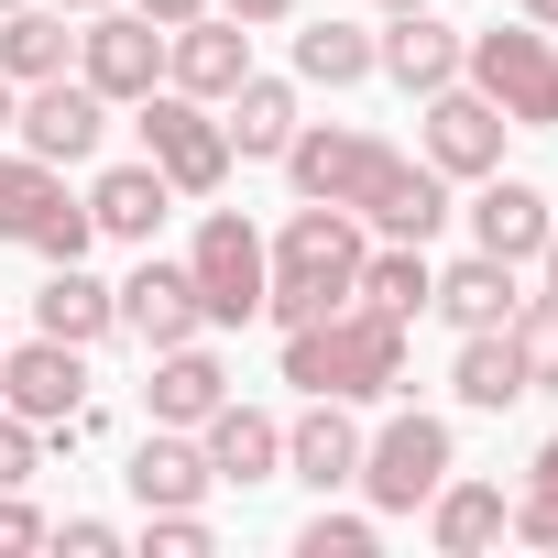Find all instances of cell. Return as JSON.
Listing matches in <instances>:
<instances>
[{
	"label": "cell",
	"instance_id": "7",
	"mask_svg": "<svg viewBox=\"0 0 558 558\" xmlns=\"http://www.w3.org/2000/svg\"><path fill=\"white\" fill-rule=\"evenodd\" d=\"M186 274H197V307H208V329H241V318H263V230H252L241 208H208V219H197V241H186Z\"/></svg>",
	"mask_w": 558,
	"mask_h": 558
},
{
	"label": "cell",
	"instance_id": "39",
	"mask_svg": "<svg viewBox=\"0 0 558 558\" xmlns=\"http://www.w3.org/2000/svg\"><path fill=\"white\" fill-rule=\"evenodd\" d=\"M208 12H230V23H286L296 0H208Z\"/></svg>",
	"mask_w": 558,
	"mask_h": 558
},
{
	"label": "cell",
	"instance_id": "17",
	"mask_svg": "<svg viewBox=\"0 0 558 558\" xmlns=\"http://www.w3.org/2000/svg\"><path fill=\"white\" fill-rule=\"evenodd\" d=\"M132 504L143 514H165V504H208L219 493V471H208V449H197V427H143V449H132Z\"/></svg>",
	"mask_w": 558,
	"mask_h": 558
},
{
	"label": "cell",
	"instance_id": "45",
	"mask_svg": "<svg viewBox=\"0 0 558 558\" xmlns=\"http://www.w3.org/2000/svg\"><path fill=\"white\" fill-rule=\"evenodd\" d=\"M56 12H110V0H56Z\"/></svg>",
	"mask_w": 558,
	"mask_h": 558
},
{
	"label": "cell",
	"instance_id": "32",
	"mask_svg": "<svg viewBox=\"0 0 558 558\" xmlns=\"http://www.w3.org/2000/svg\"><path fill=\"white\" fill-rule=\"evenodd\" d=\"M504 340H514V362H525V395H547V384H558V296H525V307L504 318Z\"/></svg>",
	"mask_w": 558,
	"mask_h": 558
},
{
	"label": "cell",
	"instance_id": "9",
	"mask_svg": "<svg viewBox=\"0 0 558 558\" xmlns=\"http://www.w3.org/2000/svg\"><path fill=\"white\" fill-rule=\"evenodd\" d=\"M77 77H88L110 110H132L143 88H165V23H143L132 0L88 12V34H77Z\"/></svg>",
	"mask_w": 558,
	"mask_h": 558
},
{
	"label": "cell",
	"instance_id": "12",
	"mask_svg": "<svg viewBox=\"0 0 558 558\" xmlns=\"http://www.w3.org/2000/svg\"><path fill=\"white\" fill-rule=\"evenodd\" d=\"M12 132H23V154H45V165H88L99 132H110V99H99L88 77H34V99L12 110Z\"/></svg>",
	"mask_w": 558,
	"mask_h": 558
},
{
	"label": "cell",
	"instance_id": "11",
	"mask_svg": "<svg viewBox=\"0 0 558 558\" xmlns=\"http://www.w3.org/2000/svg\"><path fill=\"white\" fill-rule=\"evenodd\" d=\"M252 77V23H230V12H186V23H165V88H186V99H230Z\"/></svg>",
	"mask_w": 558,
	"mask_h": 558
},
{
	"label": "cell",
	"instance_id": "21",
	"mask_svg": "<svg viewBox=\"0 0 558 558\" xmlns=\"http://www.w3.org/2000/svg\"><path fill=\"white\" fill-rule=\"evenodd\" d=\"M373 66H384L405 99H427V88L460 77V34H449L438 12H395V34H373Z\"/></svg>",
	"mask_w": 558,
	"mask_h": 558
},
{
	"label": "cell",
	"instance_id": "38",
	"mask_svg": "<svg viewBox=\"0 0 558 558\" xmlns=\"http://www.w3.org/2000/svg\"><path fill=\"white\" fill-rule=\"evenodd\" d=\"M45 536H56V525H45L23 493H0V547H45Z\"/></svg>",
	"mask_w": 558,
	"mask_h": 558
},
{
	"label": "cell",
	"instance_id": "14",
	"mask_svg": "<svg viewBox=\"0 0 558 558\" xmlns=\"http://www.w3.org/2000/svg\"><path fill=\"white\" fill-rule=\"evenodd\" d=\"M471 186H482V197L460 208V219H471V252H493V263H536V241L558 230V219H547V197H536L525 175H504V165H493V175H471Z\"/></svg>",
	"mask_w": 558,
	"mask_h": 558
},
{
	"label": "cell",
	"instance_id": "30",
	"mask_svg": "<svg viewBox=\"0 0 558 558\" xmlns=\"http://www.w3.org/2000/svg\"><path fill=\"white\" fill-rule=\"evenodd\" d=\"M56 197H66V165H45V154H12V143H0V241H23Z\"/></svg>",
	"mask_w": 558,
	"mask_h": 558
},
{
	"label": "cell",
	"instance_id": "3",
	"mask_svg": "<svg viewBox=\"0 0 558 558\" xmlns=\"http://www.w3.org/2000/svg\"><path fill=\"white\" fill-rule=\"evenodd\" d=\"M460 77H471L514 132H558V45H547L536 23H493V34H471V45H460Z\"/></svg>",
	"mask_w": 558,
	"mask_h": 558
},
{
	"label": "cell",
	"instance_id": "8",
	"mask_svg": "<svg viewBox=\"0 0 558 558\" xmlns=\"http://www.w3.org/2000/svg\"><path fill=\"white\" fill-rule=\"evenodd\" d=\"M0 405H12V416H34L45 438H77V416H88V351L34 329L23 351H0Z\"/></svg>",
	"mask_w": 558,
	"mask_h": 558
},
{
	"label": "cell",
	"instance_id": "22",
	"mask_svg": "<svg viewBox=\"0 0 558 558\" xmlns=\"http://www.w3.org/2000/svg\"><path fill=\"white\" fill-rule=\"evenodd\" d=\"M219 132H230L241 165H286V143H296V88H286V77H241L230 110H219Z\"/></svg>",
	"mask_w": 558,
	"mask_h": 558
},
{
	"label": "cell",
	"instance_id": "36",
	"mask_svg": "<svg viewBox=\"0 0 558 558\" xmlns=\"http://www.w3.org/2000/svg\"><path fill=\"white\" fill-rule=\"evenodd\" d=\"M45 471V427L34 416H12V405H0V493H23Z\"/></svg>",
	"mask_w": 558,
	"mask_h": 558
},
{
	"label": "cell",
	"instance_id": "6",
	"mask_svg": "<svg viewBox=\"0 0 558 558\" xmlns=\"http://www.w3.org/2000/svg\"><path fill=\"white\" fill-rule=\"evenodd\" d=\"M395 165H405V154H395L384 132H351V121H296V143H286L296 197H329V208H351V219H362V197H373Z\"/></svg>",
	"mask_w": 558,
	"mask_h": 558
},
{
	"label": "cell",
	"instance_id": "46",
	"mask_svg": "<svg viewBox=\"0 0 558 558\" xmlns=\"http://www.w3.org/2000/svg\"><path fill=\"white\" fill-rule=\"evenodd\" d=\"M0 12H12V0H0Z\"/></svg>",
	"mask_w": 558,
	"mask_h": 558
},
{
	"label": "cell",
	"instance_id": "2",
	"mask_svg": "<svg viewBox=\"0 0 558 558\" xmlns=\"http://www.w3.org/2000/svg\"><path fill=\"white\" fill-rule=\"evenodd\" d=\"M286 384H296V395H340V405L395 395V384H405V318L373 307V296H351V307L286 329Z\"/></svg>",
	"mask_w": 558,
	"mask_h": 558
},
{
	"label": "cell",
	"instance_id": "4",
	"mask_svg": "<svg viewBox=\"0 0 558 558\" xmlns=\"http://www.w3.org/2000/svg\"><path fill=\"white\" fill-rule=\"evenodd\" d=\"M132 121H143V165H154L175 197H219V186H230V132H219L208 99H186V88H143Z\"/></svg>",
	"mask_w": 558,
	"mask_h": 558
},
{
	"label": "cell",
	"instance_id": "20",
	"mask_svg": "<svg viewBox=\"0 0 558 558\" xmlns=\"http://www.w3.org/2000/svg\"><path fill=\"white\" fill-rule=\"evenodd\" d=\"M34 329H45V340H77V351H99V340L121 329V296L99 286L88 263H56L45 286H34Z\"/></svg>",
	"mask_w": 558,
	"mask_h": 558
},
{
	"label": "cell",
	"instance_id": "35",
	"mask_svg": "<svg viewBox=\"0 0 558 558\" xmlns=\"http://www.w3.org/2000/svg\"><path fill=\"white\" fill-rule=\"evenodd\" d=\"M219 536H208V514L197 504H165V514H143V558H208Z\"/></svg>",
	"mask_w": 558,
	"mask_h": 558
},
{
	"label": "cell",
	"instance_id": "28",
	"mask_svg": "<svg viewBox=\"0 0 558 558\" xmlns=\"http://www.w3.org/2000/svg\"><path fill=\"white\" fill-rule=\"evenodd\" d=\"M427 286H438V263H427V241H384V252H362V286H351V296H373V307L416 318V307H427Z\"/></svg>",
	"mask_w": 558,
	"mask_h": 558
},
{
	"label": "cell",
	"instance_id": "31",
	"mask_svg": "<svg viewBox=\"0 0 558 558\" xmlns=\"http://www.w3.org/2000/svg\"><path fill=\"white\" fill-rule=\"evenodd\" d=\"M504 536H525V547H558V438L525 460V482H514V504H504Z\"/></svg>",
	"mask_w": 558,
	"mask_h": 558
},
{
	"label": "cell",
	"instance_id": "43",
	"mask_svg": "<svg viewBox=\"0 0 558 558\" xmlns=\"http://www.w3.org/2000/svg\"><path fill=\"white\" fill-rule=\"evenodd\" d=\"M12 110H23V99H12V77H0V143H12Z\"/></svg>",
	"mask_w": 558,
	"mask_h": 558
},
{
	"label": "cell",
	"instance_id": "27",
	"mask_svg": "<svg viewBox=\"0 0 558 558\" xmlns=\"http://www.w3.org/2000/svg\"><path fill=\"white\" fill-rule=\"evenodd\" d=\"M66 56H77L66 12H34V0H12V23H0V77L34 88V77H66Z\"/></svg>",
	"mask_w": 558,
	"mask_h": 558
},
{
	"label": "cell",
	"instance_id": "29",
	"mask_svg": "<svg viewBox=\"0 0 558 558\" xmlns=\"http://www.w3.org/2000/svg\"><path fill=\"white\" fill-rule=\"evenodd\" d=\"M296 77L307 88H362L373 77V34L362 23H307L296 34Z\"/></svg>",
	"mask_w": 558,
	"mask_h": 558
},
{
	"label": "cell",
	"instance_id": "47",
	"mask_svg": "<svg viewBox=\"0 0 558 558\" xmlns=\"http://www.w3.org/2000/svg\"><path fill=\"white\" fill-rule=\"evenodd\" d=\"M0 351H12V340H0Z\"/></svg>",
	"mask_w": 558,
	"mask_h": 558
},
{
	"label": "cell",
	"instance_id": "41",
	"mask_svg": "<svg viewBox=\"0 0 558 558\" xmlns=\"http://www.w3.org/2000/svg\"><path fill=\"white\" fill-rule=\"evenodd\" d=\"M536 274H547V296H558V230H547V241H536Z\"/></svg>",
	"mask_w": 558,
	"mask_h": 558
},
{
	"label": "cell",
	"instance_id": "10",
	"mask_svg": "<svg viewBox=\"0 0 558 558\" xmlns=\"http://www.w3.org/2000/svg\"><path fill=\"white\" fill-rule=\"evenodd\" d=\"M504 110L471 88V77H449V88H427V121H416V154L438 165V175H493L504 165Z\"/></svg>",
	"mask_w": 558,
	"mask_h": 558
},
{
	"label": "cell",
	"instance_id": "42",
	"mask_svg": "<svg viewBox=\"0 0 558 558\" xmlns=\"http://www.w3.org/2000/svg\"><path fill=\"white\" fill-rule=\"evenodd\" d=\"M525 23H536V34H558V0H525Z\"/></svg>",
	"mask_w": 558,
	"mask_h": 558
},
{
	"label": "cell",
	"instance_id": "24",
	"mask_svg": "<svg viewBox=\"0 0 558 558\" xmlns=\"http://www.w3.org/2000/svg\"><path fill=\"white\" fill-rule=\"evenodd\" d=\"M504 504H514L504 482H460V471H449V482L427 493V536H438V558H482V547L504 536Z\"/></svg>",
	"mask_w": 558,
	"mask_h": 558
},
{
	"label": "cell",
	"instance_id": "16",
	"mask_svg": "<svg viewBox=\"0 0 558 558\" xmlns=\"http://www.w3.org/2000/svg\"><path fill=\"white\" fill-rule=\"evenodd\" d=\"M286 482H307V493L362 482V427H351V405H340V395H307V416L286 427Z\"/></svg>",
	"mask_w": 558,
	"mask_h": 558
},
{
	"label": "cell",
	"instance_id": "15",
	"mask_svg": "<svg viewBox=\"0 0 558 558\" xmlns=\"http://www.w3.org/2000/svg\"><path fill=\"white\" fill-rule=\"evenodd\" d=\"M219 395H230V362H219L208 340H175V351H154L143 416H154V427H208V416H219Z\"/></svg>",
	"mask_w": 558,
	"mask_h": 558
},
{
	"label": "cell",
	"instance_id": "5",
	"mask_svg": "<svg viewBox=\"0 0 558 558\" xmlns=\"http://www.w3.org/2000/svg\"><path fill=\"white\" fill-rule=\"evenodd\" d=\"M449 471H460V438H449V416H427V405H405V416H384V427L362 438V493H373V514H416Z\"/></svg>",
	"mask_w": 558,
	"mask_h": 558
},
{
	"label": "cell",
	"instance_id": "33",
	"mask_svg": "<svg viewBox=\"0 0 558 558\" xmlns=\"http://www.w3.org/2000/svg\"><path fill=\"white\" fill-rule=\"evenodd\" d=\"M88 241H99V219H88V197H56L34 230H23V252H45V263H88Z\"/></svg>",
	"mask_w": 558,
	"mask_h": 558
},
{
	"label": "cell",
	"instance_id": "19",
	"mask_svg": "<svg viewBox=\"0 0 558 558\" xmlns=\"http://www.w3.org/2000/svg\"><path fill=\"white\" fill-rule=\"evenodd\" d=\"M362 230H373V241H438V230H449V175H438L427 154H405V165L362 197Z\"/></svg>",
	"mask_w": 558,
	"mask_h": 558
},
{
	"label": "cell",
	"instance_id": "18",
	"mask_svg": "<svg viewBox=\"0 0 558 558\" xmlns=\"http://www.w3.org/2000/svg\"><path fill=\"white\" fill-rule=\"evenodd\" d=\"M197 449H208V471L241 482V493H252V482H286V427H274L263 405H241V395H219V416L197 427Z\"/></svg>",
	"mask_w": 558,
	"mask_h": 558
},
{
	"label": "cell",
	"instance_id": "23",
	"mask_svg": "<svg viewBox=\"0 0 558 558\" xmlns=\"http://www.w3.org/2000/svg\"><path fill=\"white\" fill-rule=\"evenodd\" d=\"M165 208H175V186H165L154 165H110V175L88 186V219H99V241H143V252H154Z\"/></svg>",
	"mask_w": 558,
	"mask_h": 558
},
{
	"label": "cell",
	"instance_id": "1",
	"mask_svg": "<svg viewBox=\"0 0 558 558\" xmlns=\"http://www.w3.org/2000/svg\"><path fill=\"white\" fill-rule=\"evenodd\" d=\"M362 219L351 208H329V197H296V219L263 241V318L274 329H307V318H329V307H351V286H362Z\"/></svg>",
	"mask_w": 558,
	"mask_h": 558
},
{
	"label": "cell",
	"instance_id": "26",
	"mask_svg": "<svg viewBox=\"0 0 558 558\" xmlns=\"http://www.w3.org/2000/svg\"><path fill=\"white\" fill-rule=\"evenodd\" d=\"M449 395H460L471 416H504V405H525V362H514V340H504V329H460Z\"/></svg>",
	"mask_w": 558,
	"mask_h": 558
},
{
	"label": "cell",
	"instance_id": "34",
	"mask_svg": "<svg viewBox=\"0 0 558 558\" xmlns=\"http://www.w3.org/2000/svg\"><path fill=\"white\" fill-rule=\"evenodd\" d=\"M373 547H384L373 514H329V504H318V514L296 525V558H373Z\"/></svg>",
	"mask_w": 558,
	"mask_h": 558
},
{
	"label": "cell",
	"instance_id": "40",
	"mask_svg": "<svg viewBox=\"0 0 558 558\" xmlns=\"http://www.w3.org/2000/svg\"><path fill=\"white\" fill-rule=\"evenodd\" d=\"M143 23H186V12H208V0H132Z\"/></svg>",
	"mask_w": 558,
	"mask_h": 558
},
{
	"label": "cell",
	"instance_id": "25",
	"mask_svg": "<svg viewBox=\"0 0 558 558\" xmlns=\"http://www.w3.org/2000/svg\"><path fill=\"white\" fill-rule=\"evenodd\" d=\"M427 307L449 318V329H504L525 296H514V263H493V252H471V263H449L438 286H427Z\"/></svg>",
	"mask_w": 558,
	"mask_h": 558
},
{
	"label": "cell",
	"instance_id": "37",
	"mask_svg": "<svg viewBox=\"0 0 558 558\" xmlns=\"http://www.w3.org/2000/svg\"><path fill=\"white\" fill-rule=\"evenodd\" d=\"M45 547H66V558H110V547H121V525H99V514H66Z\"/></svg>",
	"mask_w": 558,
	"mask_h": 558
},
{
	"label": "cell",
	"instance_id": "13",
	"mask_svg": "<svg viewBox=\"0 0 558 558\" xmlns=\"http://www.w3.org/2000/svg\"><path fill=\"white\" fill-rule=\"evenodd\" d=\"M110 296H121V329H132L143 351H175V340H197V329H208L197 274H186V263H154V252H143V274H132V286H110Z\"/></svg>",
	"mask_w": 558,
	"mask_h": 558
},
{
	"label": "cell",
	"instance_id": "44",
	"mask_svg": "<svg viewBox=\"0 0 558 558\" xmlns=\"http://www.w3.org/2000/svg\"><path fill=\"white\" fill-rule=\"evenodd\" d=\"M373 12H384V23H395V12H427V0H373Z\"/></svg>",
	"mask_w": 558,
	"mask_h": 558
}]
</instances>
